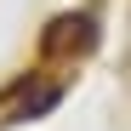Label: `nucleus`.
Wrapping results in <instances>:
<instances>
[{"instance_id": "1", "label": "nucleus", "mask_w": 131, "mask_h": 131, "mask_svg": "<svg viewBox=\"0 0 131 131\" xmlns=\"http://www.w3.org/2000/svg\"><path fill=\"white\" fill-rule=\"evenodd\" d=\"M97 46V23L91 17H57L51 23V34H46V51L57 57V51H91Z\"/></svg>"}]
</instances>
